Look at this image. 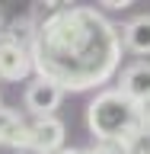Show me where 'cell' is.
Wrapping results in <instances>:
<instances>
[{
	"mask_svg": "<svg viewBox=\"0 0 150 154\" xmlns=\"http://www.w3.org/2000/svg\"><path fill=\"white\" fill-rule=\"evenodd\" d=\"M122 48V29L99 10L70 3L35 32L32 67L64 90H93L118 71Z\"/></svg>",
	"mask_w": 150,
	"mask_h": 154,
	"instance_id": "6da1fadb",
	"label": "cell"
},
{
	"mask_svg": "<svg viewBox=\"0 0 150 154\" xmlns=\"http://www.w3.org/2000/svg\"><path fill=\"white\" fill-rule=\"evenodd\" d=\"M86 122H90V132L96 135V141L128 144V138L134 132H141V125H137V103H131L118 87L96 93V100L86 109Z\"/></svg>",
	"mask_w": 150,
	"mask_h": 154,
	"instance_id": "7a4b0ae2",
	"label": "cell"
},
{
	"mask_svg": "<svg viewBox=\"0 0 150 154\" xmlns=\"http://www.w3.org/2000/svg\"><path fill=\"white\" fill-rule=\"evenodd\" d=\"M61 100H64V87L54 84V80H48V77H35V80L26 87V109L35 116V119L54 116Z\"/></svg>",
	"mask_w": 150,
	"mask_h": 154,
	"instance_id": "3957f363",
	"label": "cell"
},
{
	"mask_svg": "<svg viewBox=\"0 0 150 154\" xmlns=\"http://www.w3.org/2000/svg\"><path fill=\"white\" fill-rule=\"evenodd\" d=\"M32 67V51L16 42H10L0 32V80H26Z\"/></svg>",
	"mask_w": 150,
	"mask_h": 154,
	"instance_id": "277c9868",
	"label": "cell"
},
{
	"mask_svg": "<svg viewBox=\"0 0 150 154\" xmlns=\"http://www.w3.org/2000/svg\"><path fill=\"white\" fill-rule=\"evenodd\" d=\"M29 144L45 154H61L64 151V122H57L54 116L29 122Z\"/></svg>",
	"mask_w": 150,
	"mask_h": 154,
	"instance_id": "5b68a950",
	"label": "cell"
},
{
	"mask_svg": "<svg viewBox=\"0 0 150 154\" xmlns=\"http://www.w3.org/2000/svg\"><path fill=\"white\" fill-rule=\"evenodd\" d=\"M118 90H122L131 103H147L150 100V61H134L122 71L118 77Z\"/></svg>",
	"mask_w": 150,
	"mask_h": 154,
	"instance_id": "8992f818",
	"label": "cell"
},
{
	"mask_svg": "<svg viewBox=\"0 0 150 154\" xmlns=\"http://www.w3.org/2000/svg\"><path fill=\"white\" fill-rule=\"evenodd\" d=\"M0 144H7L13 151L29 144V122L13 109H0Z\"/></svg>",
	"mask_w": 150,
	"mask_h": 154,
	"instance_id": "52a82bcc",
	"label": "cell"
},
{
	"mask_svg": "<svg viewBox=\"0 0 150 154\" xmlns=\"http://www.w3.org/2000/svg\"><path fill=\"white\" fill-rule=\"evenodd\" d=\"M122 45L128 51H134V55H150V13L134 16L122 29Z\"/></svg>",
	"mask_w": 150,
	"mask_h": 154,
	"instance_id": "ba28073f",
	"label": "cell"
},
{
	"mask_svg": "<svg viewBox=\"0 0 150 154\" xmlns=\"http://www.w3.org/2000/svg\"><path fill=\"white\" fill-rule=\"evenodd\" d=\"M35 23L29 16H22V19H16V23H10V29L3 32V35L10 38V42H16V45H22V48H29L32 51V42H35Z\"/></svg>",
	"mask_w": 150,
	"mask_h": 154,
	"instance_id": "9c48e42d",
	"label": "cell"
},
{
	"mask_svg": "<svg viewBox=\"0 0 150 154\" xmlns=\"http://www.w3.org/2000/svg\"><path fill=\"white\" fill-rule=\"evenodd\" d=\"M125 148H128V154H150V132H134Z\"/></svg>",
	"mask_w": 150,
	"mask_h": 154,
	"instance_id": "30bf717a",
	"label": "cell"
},
{
	"mask_svg": "<svg viewBox=\"0 0 150 154\" xmlns=\"http://www.w3.org/2000/svg\"><path fill=\"white\" fill-rule=\"evenodd\" d=\"M137 125H141V132H150V100L137 106Z\"/></svg>",
	"mask_w": 150,
	"mask_h": 154,
	"instance_id": "8fae6325",
	"label": "cell"
},
{
	"mask_svg": "<svg viewBox=\"0 0 150 154\" xmlns=\"http://www.w3.org/2000/svg\"><path fill=\"white\" fill-rule=\"evenodd\" d=\"M13 154H45V151H38V148H32V144H22V148H16Z\"/></svg>",
	"mask_w": 150,
	"mask_h": 154,
	"instance_id": "7c38bea8",
	"label": "cell"
},
{
	"mask_svg": "<svg viewBox=\"0 0 150 154\" xmlns=\"http://www.w3.org/2000/svg\"><path fill=\"white\" fill-rule=\"evenodd\" d=\"M102 7H109V10H125V7H131V3H128V0H122V3H118V0H109V3H102Z\"/></svg>",
	"mask_w": 150,
	"mask_h": 154,
	"instance_id": "4fadbf2b",
	"label": "cell"
},
{
	"mask_svg": "<svg viewBox=\"0 0 150 154\" xmlns=\"http://www.w3.org/2000/svg\"><path fill=\"white\" fill-rule=\"evenodd\" d=\"M61 154H93V151H67V148H64Z\"/></svg>",
	"mask_w": 150,
	"mask_h": 154,
	"instance_id": "5bb4252c",
	"label": "cell"
}]
</instances>
